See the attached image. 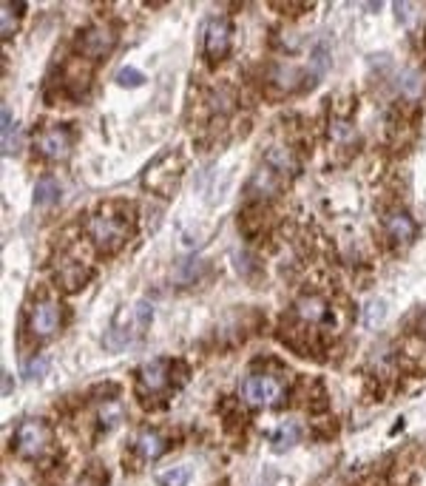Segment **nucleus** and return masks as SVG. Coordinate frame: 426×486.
Returning a JSON list of instances; mask_svg holds the SVG:
<instances>
[{
	"instance_id": "nucleus-9",
	"label": "nucleus",
	"mask_w": 426,
	"mask_h": 486,
	"mask_svg": "<svg viewBox=\"0 0 426 486\" xmlns=\"http://www.w3.org/2000/svg\"><path fill=\"white\" fill-rule=\"evenodd\" d=\"M296 316H299L301 324L322 327V324H327V319H330V304H327V299H322V296L307 293V296H301V299L296 301Z\"/></svg>"
},
{
	"instance_id": "nucleus-12",
	"label": "nucleus",
	"mask_w": 426,
	"mask_h": 486,
	"mask_svg": "<svg viewBox=\"0 0 426 486\" xmlns=\"http://www.w3.org/2000/svg\"><path fill=\"white\" fill-rule=\"evenodd\" d=\"M54 279H57V285H60L65 293H74V290H80V288L86 285V279H88V267H83L80 262L65 259V262L57 267Z\"/></svg>"
},
{
	"instance_id": "nucleus-1",
	"label": "nucleus",
	"mask_w": 426,
	"mask_h": 486,
	"mask_svg": "<svg viewBox=\"0 0 426 486\" xmlns=\"http://www.w3.org/2000/svg\"><path fill=\"white\" fill-rule=\"evenodd\" d=\"M86 233L100 253H117L131 236V219L117 214L114 207H100L86 219Z\"/></svg>"
},
{
	"instance_id": "nucleus-17",
	"label": "nucleus",
	"mask_w": 426,
	"mask_h": 486,
	"mask_svg": "<svg viewBox=\"0 0 426 486\" xmlns=\"http://www.w3.org/2000/svg\"><path fill=\"white\" fill-rule=\"evenodd\" d=\"M60 199V182L54 177H43L38 185H34V202L38 205H52Z\"/></svg>"
},
{
	"instance_id": "nucleus-3",
	"label": "nucleus",
	"mask_w": 426,
	"mask_h": 486,
	"mask_svg": "<svg viewBox=\"0 0 426 486\" xmlns=\"http://www.w3.org/2000/svg\"><path fill=\"white\" fill-rule=\"evenodd\" d=\"M49 446V427L38 418H29L17 427L15 432V453L26 461H34L43 455V449Z\"/></svg>"
},
{
	"instance_id": "nucleus-8",
	"label": "nucleus",
	"mask_w": 426,
	"mask_h": 486,
	"mask_svg": "<svg viewBox=\"0 0 426 486\" xmlns=\"http://www.w3.org/2000/svg\"><path fill=\"white\" fill-rule=\"evenodd\" d=\"M60 304L54 301H40V304H34L31 310V316H29V330L34 336H52L57 327H60Z\"/></svg>"
},
{
	"instance_id": "nucleus-10",
	"label": "nucleus",
	"mask_w": 426,
	"mask_h": 486,
	"mask_svg": "<svg viewBox=\"0 0 426 486\" xmlns=\"http://www.w3.org/2000/svg\"><path fill=\"white\" fill-rule=\"evenodd\" d=\"M171 381V364L157 359L139 370V390L142 393H162Z\"/></svg>"
},
{
	"instance_id": "nucleus-18",
	"label": "nucleus",
	"mask_w": 426,
	"mask_h": 486,
	"mask_svg": "<svg viewBox=\"0 0 426 486\" xmlns=\"http://www.w3.org/2000/svg\"><path fill=\"white\" fill-rule=\"evenodd\" d=\"M120 418H123V407H120V401H111L109 407L100 409V430H102V432L114 430V427L120 424Z\"/></svg>"
},
{
	"instance_id": "nucleus-14",
	"label": "nucleus",
	"mask_w": 426,
	"mask_h": 486,
	"mask_svg": "<svg viewBox=\"0 0 426 486\" xmlns=\"http://www.w3.org/2000/svg\"><path fill=\"white\" fill-rule=\"evenodd\" d=\"M265 165L273 168L281 180H287L296 173V157L290 148H284V146H273L267 154H265Z\"/></svg>"
},
{
	"instance_id": "nucleus-21",
	"label": "nucleus",
	"mask_w": 426,
	"mask_h": 486,
	"mask_svg": "<svg viewBox=\"0 0 426 486\" xmlns=\"http://www.w3.org/2000/svg\"><path fill=\"white\" fill-rule=\"evenodd\" d=\"M401 88H404V94H409V97H418V94H420V88H423V80H420V75H418V72H407V75L401 77Z\"/></svg>"
},
{
	"instance_id": "nucleus-11",
	"label": "nucleus",
	"mask_w": 426,
	"mask_h": 486,
	"mask_svg": "<svg viewBox=\"0 0 426 486\" xmlns=\"http://www.w3.org/2000/svg\"><path fill=\"white\" fill-rule=\"evenodd\" d=\"M384 228H386V236L393 239V242H398V245H407V242H412V239H415V233H418V228H415L412 217H409V214H404V211L389 214V217L384 219Z\"/></svg>"
},
{
	"instance_id": "nucleus-15",
	"label": "nucleus",
	"mask_w": 426,
	"mask_h": 486,
	"mask_svg": "<svg viewBox=\"0 0 426 486\" xmlns=\"http://www.w3.org/2000/svg\"><path fill=\"white\" fill-rule=\"evenodd\" d=\"M165 446H168V441L159 432H154V430H145V432H139L134 438V449L139 453V458H145V461L159 458L165 453Z\"/></svg>"
},
{
	"instance_id": "nucleus-13",
	"label": "nucleus",
	"mask_w": 426,
	"mask_h": 486,
	"mask_svg": "<svg viewBox=\"0 0 426 486\" xmlns=\"http://www.w3.org/2000/svg\"><path fill=\"white\" fill-rule=\"evenodd\" d=\"M267 83H270V88L276 94H287V91H293V88L301 86V72H299L296 65H273Z\"/></svg>"
},
{
	"instance_id": "nucleus-2",
	"label": "nucleus",
	"mask_w": 426,
	"mask_h": 486,
	"mask_svg": "<svg viewBox=\"0 0 426 486\" xmlns=\"http://www.w3.org/2000/svg\"><path fill=\"white\" fill-rule=\"evenodd\" d=\"M180 177H182V157L180 154H162L148 171H145V177H142V182H145L148 191L154 194H173V188L180 185Z\"/></svg>"
},
{
	"instance_id": "nucleus-23",
	"label": "nucleus",
	"mask_w": 426,
	"mask_h": 486,
	"mask_svg": "<svg viewBox=\"0 0 426 486\" xmlns=\"http://www.w3.org/2000/svg\"><path fill=\"white\" fill-rule=\"evenodd\" d=\"M3 154H9L12 151V140H9V134H12V114H9V109L3 106Z\"/></svg>"
},
{
	"instance_id": "nucleus-16",
	"label": "nucleus",
	"mask_w": 426,
	"mask_h": 486,
	"mask_svg": "<svg viewBox=\"0 0 426 486\" xmlns=\"http://www.w3.org/2000/svg\"><path fill=\"white\" fill-rule=\"evenodd\" d=\"M281 177L273 171V168H267V165H262L256 173H253V180H251V185H247V191L251 194H262V196H273L278 188H281Z\"/></svg>"
},
{
	"instance_id": "nucleus-5",
	"label": "nucleus",
	"mask_w": 426,
	"mask_h": 486,
	"mask_svg": "<svg viewBox=\"0 0 426 486\" xmlns=\"http://www.w3.org/2000/svg\"><path fill=\"white\" fill-rule=\"evenodd\" d=\"M242 398L251 407H273L281 398V381L273 375H247L242 384Z\"/></svg>"
},
{
	"instance_id": "nucleus-22",
	"label": "nucleus",
	"mask_w": 426,
	"mask_h": 486,
	"mask_svg": "<svg viewBox=\"0 0 426 486\" xmlns=\"http://www.w3.org/2000/svg\"><path fill=\"white\" fill-rule=\"evenodd\" d=\"M117 83L125 86V88H136V86L145 83V77H142V75L136 72V68H123V72L117 75Z\"/></svg>"
},
{
	"instance_id": "nucleus-20",
	"label": "nucleus",
	"mask_w": 426,
	"mask_h": 486,
	"mask_svg": "<svg viewBox=\"0 0 426 486\" xmlns=\"http://www.w3.org/2000/svg\"><path fill=\"white\" fill-rule=\"evenodd\" d=\"M296 438H299V430H296V424H287V427H281L278 432H276V449H287V446H293L296 444Z\"/></svg>"
},
{
	"instance_id": "nucleus-24",
	"label": "nucleus",
	"mask_w": 426,
	"mask_h": 486,
	"mask_svg": "<svg viewBox=\"0 0 426 486\" xmlns=\"http://www.w3.org/2000/svg\"><path fill=\"white\" fill-rule=\"evenodd\" d=\"M372 304H375V301H372ZM372 304L367 307V324H372V319H375V316H378V319L384 316V301H378V307H372Z\"/></svg>"
},
{
	"instance_id": "nucleus-6",
	"label": "nucleus",
	"mask_w": 426,
	"mask_h": 486,
	"mask_svg": "<svg viewBox=\"0 0 426 486\" xmlns=\"http://www.w3.org/2000/svg\"><path fill=\"white\" fill-rule=\"evenodd\" d=\"M34 146H38V151L43 157H49V159H65L68 151H71V134H68V128L52 123V125H43L38 131Z\"/></svg>"
},
{
	"instance_id": "nucleus-19",
	"label": "nucleus",
	"mask_w": 426,
	"mask_h": 486,
	"mask_svg": "<svg viewBox=\"0 0 426 486\" xmlns=\"http://www.w3.org/2000/svg\"><path fill=\"white\" fill-rule=\"evenodd\" d=\"M188 480H191V469L188 467H173V469H168V472H162L157 478L159 486H188Z\"/></svg>"
},
{
	"instance_id": "nucleus-7",
	"label": "nucleus",
	"mask_w": 426,
	"mask_h": 486,
	"mask_svg": "<svg viewBox=\"0 0 426 486\" xmlns=\"http://www.w3.org/2000/svg\"><path fill=\"white\" fill-rule=\"evenodd\" d=\"M230 40H233L230 23L225 17H213L205 26V54H207V60H213V63L225 60L228 52H230Z\"/></svg>"
},
{
	"instance_id": "nucleus-4",
	"label": "nucleus",
	"mask_w": 426,
	"mask_h": 486,
	"mask_svg": "<svg viewBox=\"0 0 426 486\" xmlns=\"http://www.w3.org/2000/svg\"><path fill=\"white\" fill-rule=\"evenodd\" d=\"M117 46V31L109 26H88L77 34V49L80 54H86L88 60H102L109 57Z\"/></svg>"
}]
</instances>
